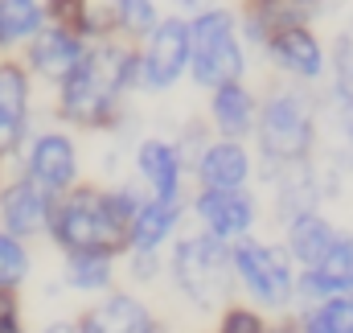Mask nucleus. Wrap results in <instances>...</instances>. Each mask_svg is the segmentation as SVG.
I'll use <instances>...</instances> for the list:
<instances>
[{
    "instance_id": "obj_21",
    "label": "nucleus",
    "mask_w": 353,
    "mask_h": 333,
    "mask_svg": "<svg viewBox=\"0 0 353 333\" xmlns=\"http://www.w3.org/2000/svg\"><path fill=\"white\" fill-rule=\"evenodd\" d=\"M304 333H353V296H325V305L304 317Z\"/></svg>"
},
{
    "instance_id": "obj_11",
    "label": "nucleus",
    "mask_w": 353,
    "mask_h": 333,
    "mask_svg": "<svg viewBox=\"0 0 353 333\" xmlns=\"http://www.w3.org/2000/svg\"><path fill=\"white\" fill-rule=\"evenodd\" d=\"M0 214H4L8 235H17V239L41 231L46 218H50L46 189H41L37 181H29V177H25V181H12V185L4 189V198H0Z\"/></svg>"
},
{
    "instance_id": "obj_14",
    "label": "nucleus",
    "mask_w": 353,
    "mask_h": 333,
    "mask_svg": "<svg viewBox=\"0 0 353 333\" xmlns=\"http://www.w3.org/2000/svg\"><path fill=\"white\" fill-rule=\"evenodd\" d=\"M251 173V161L243 153V144L234 140H222V144H210L197 161V177L205 189H239Z\"/></svg>"
},
{
    "instance_id": "obj_28",
    "label": "nucleus",
    "mask_w": 353,
    "mask_h": 333,
    "mask_svg": "<svg viewBox=\"0 0 353 333\" xmlns=\"http://www.w3.org/2000/svg\"><path fill=\"white\" fill-rule=\"evenodd\" d=\"M132 272H136V276H152V272H157V255H152V251H140L136 263H132Z\"/></svg>"
},
{
    "instance_id": "obj_13",
    "label": "nucleus",
    "mask_w": 353,
    "mask_h": 333,
    "mask_svg": "<svg viewBox=\"0 0 353 333\" xmlns=\"http://www.w3.org/2000/svg\"><path fill=\"white\" fill-rule=\"evenodd\" d=\"M83 333H152V317L136 296H107L99 309H90Z\"/></svg>"
},
{
    "instance_id": "obj_10",
    "label": "nucleus",
    "mask_w": 353,
    "mask_h": 333,
    "mask_svg": "<svg viewBox=\"0 0 353 333\" xmlns=\"http://www.w3.org/2000/svg\"><path fill=\"white\" fill-rule=\"evenodd\" d=\"M74 173H79V157H74L70 136L46 132V136L33 140V149H29V181H37L46 193H54V189L74 185Z\"/></svg>"
},
{
    "instance_id": "obj_7",
    "label": "nucleus",
    "mask_w": 353,
    "mask_h": 333,
    "mask_svg": "<svg viewBox=\"0 0 353 333\" xmlns=\"http://www.w3.org/2000/svg\"><path fill=\"white\" fill-rule=\"evenodd\" d=\"M189 66V25L185 21H157L148 33V54L140 62V79L152 91L173 86Z\"/></svg>"
},
{
    "instance_id": "obj_22",
    "label": "nucleus",
    "mask_w": 353,
    "mask_h": 333,
    "mask_svg": "<svg viewBox=\"0 0 353 333\" xmlns=\"http://www.w3.org/2000/svg\"><path fill=\"white\" fill-rule=\"evenodd\" d=\"M25 111H29V83H25V70H17L12 62L0 66V115L8 124H25Z\"/></svg>"
},
{
    "instance_id": "obj_31",
    "label": "nucleus",
    "mask_w": 353,
    "mask_h": 333,
    "mask_svg": "<svg viewBox=\"0 0 353 333\" xmlns=\"http://www.w3.org/2000/svg\"><path fill=\"white\" fill-rule=\"evenodd\" d=\"M279 333H292V330H279Z\"/></svg>"
},
{
    "instance_id": "obj_8",
    "label": "nucleus",
    "mask_w": 353,
    "mask_h": 333,
    "mask_svg": "<svg viewBox=\"0 0 353 333\" xmlns=\"http://www.w3.org/2000/svg\"><path fill=\"white\" fill-rule=\"evenodd\" d=\"M193 210L214 239H239L255 222V202L239 189H201Z\"/></svg>"
},
{
    "instance_id": "obj_18",
    "label": "nucleus",
    "mask_w": 353,
    "mask_h": 333,
    "mask_svg": "<svg viewBox=\"0 0 353 333\" xmlns=\"http://www.w3.org/2000/svg\"><path fill=\"white\" fill-rule=\"evenodd\" d=\"M333 227L321 218V214H312V210H300L296 218H292V231H288V251L300 259V263H316L325 251H329V243H333Z\"/></svg>"
},
{
    "instance_id": "obj_17",
    "label": "nucleus",
    "mask_w": 353,
    "mask_h": 333,
    "mask_svg": "<svg viewBox=\"0 0 353 333\" xmlns=\"http://www.w3.org/2000/svg\"><path fill=\"white\" fill-rule=\"evenodd\" d=\"M214 124L222 128V136H247L251 124H255V103H251V91L230 79V83L214 86Z\"/></svg>"
},
{
    "instance_id": "obj_5",
    "label": "nucleus",
    "mask_w": 353,
    "mask_h": 333,
    "mask_svg": "<svg viewBox=\"0 0 353 333\" xmlns=\"http://www.w3.org/2000/svg\"><path fill=\"white\" fill-rule=\"evenodd\" d=\"M173 280L181 284V292L193 301V305H210L226 292V251L222 239L214 235H193V239H181L173 251Z\"/></svg>"
},
{
    "instance_id": "obj_9",
    "label": "nucleus",
    "mask_w": 353,
    "mask_h": 333,
    "mask_svg": "<svg viewBox=\"0 0 353 333\" xmlns=\"http://www.w3.org/2000/svg\"><path fill=\"white\" fill-rule=\"evenodd\" d=\"M267 54L279 70L296 75V79H321L325 70V54L321 41L304 29V25H288V29H271L267 33Z\"/></svg>"
},
{
    "instance_id": "obj_24",
    "label": "nucleus",
    "mask_w": 353,
    "mask_h": 333,
    "mask_svg": "<svg viewBox=\"0 0 353 333\" xmlns=\"http://www.w3.org/2000/svg\"><path fill=\"white\" fill-rule=\"evenodd\" d=\"M25 272H29V255L21 247V239L17 235H0V292L21 284Z\"/></svg>"
},
{
    "instance_id": "obj_26",
    "label": "nucleus",
    "mask_w": 353,
    "mask_h": 333,
    "mask_svg": "<svg viewBox=\"0 0 353 333\" xmlns=\"http://www.w3.org/2000/svg\"><path fill=\"white\" fill-rule=\"evenodd\" d=\"M222 333H263V321H259L255 313H243V309H234V313H226Z\"/></svg>"
},
{
    "instance_id": "obj_30",
    "label": "nucleus",
    "mask_w": 353,
    "mask_h": 333,
    "mask_svg": "<svg viewBox=\"0 0 353 333\" xmlns=\"http://www.w3.org/2000/svg\"><path fill=\"white\" fill-rule=\"evenodd\" d=\"M176 4H185V8H201L205 0H176Z\"/></svg>"
},
{
    "instance_id": "obj_6",
    "label": "nucleus",
    "mask_w": 353,
    "mask_h": 333,
    "mask_svg": "<svg viewBox=\"0 0 353 333\" xmlns=\"http://www.w3.org/2000/svg\"><path fill=\"white\" fill-rule=\"evenodd\" d=\"M230 263L234 272L243 276V284L251 288V296H259L263 305H288L292 292H296V280H292V267L283 259V251H271L267 243L255 239H243L239 247L230 251Z\"/></svg>"
},
{
    "instance_id": "obj_3",
    "label": "nucleus",
    "mask_w": 353,
    "mask_h": 333,
    "mask_svg": "<svg viewBox=\"0 0 353 333\" xmlns=\"http://www.w3.org/2000/svg\"><path fill=\"white\" fill-rule=\"evenodd\" d=\"M247 66L243 46L234 37V17L222 8H201L189 25V70L197 86H218L239 79Z\"/></svg>"
},
{
    "instance_id": "obj_12",
    "label": "nucleus",
    "mask_w": 353,
    "mask_h": 333,
    "mask_svg": "<svg viewBox=\"0 0 353 333\" xmlns=\"http://www.w3.org/2000/svg\"><path fill=\"white\" fill-rule=\"evenodd\" d=\"M33 37H37V41H33V54H29V58H33V70H37V75H46V79H66V75L83 62V41H79L70 29H58V25H54V29H46V33L37 29Z\"/></svg>"
},
{
    "instance_id": "obj_4",
    "label": "nucleus",
    "mask_w": 353,
    "mask_h": 333,
    "mask_svg": "<svg viewBox=\"0 0 353 333\" xmlns=\"http://www.w3.org/2000/svg\"><path fill=\"white\" fill-rule=\"evenodd\" d=\"M259 144L271 165H300L312 153V115L300 95L267 99L259 115Z\"/></svg>"
},
{
    "instance_id": "obj_29",
    "label": "nucleus",
    "mask_w": 353,
    "mask_h": 333,
    "mask_svg": "<svg viewBox=\"0 0 353 333\" xmlns=\"http://www.w3.org/2000/svg\"><path fill=\"white\" fill-rule=\"evenodd\" d=\"M0 333H21V330H17V321H0Z\"/></svg>"
},
{
    "instance_id": "obj_15",
    "label": "nucleus",
    "mask_w": 353,
    "mask_h": 333,
    "mask_svg": "<svg viewBox=\"0 0 353 333\" xmlns=\"http://www.w3.org/2000/svg\"><path fill=\"white\" fill-rule=\"evenodd\" d=\"M136 165L148 177V185L157 189L161 202H176L181 193V153L165 140H144L136 153Z\"/></svg>"
},
{
    "instance_id": "obj_23",
    "label": "nucleus",
    "mask_w": 353,
    "mask_h": 333,
    "mask_svg": "<svg viewBox=\"0 0 353 333\" xmlns=\"http://www.w3.org/2000/svg\"><path fill=\"white\" fill-rule=\"evenodd\" d=\"M321 0H259V17L255 25L267 29H288V25H304L312 12H316Z\"/></svg>"
},
{
    "instance_id": "obj_2",
    "label": "nucleus",
    "mask_w": 353,
    "mask_h": 333,
    "mask_svg": "<svg viewBox=\"0 0 353 333\" xmlns=\"http://www.w3.org/2000/svg\"><path fill=\"white\" fill-rule=\"evenodd\" d=\"M132 58L123 50H99V54H83V62L62 79V111L79 124H103L115 95L128 83Z\"/></svg>"
},
{
    "instance_id": "obj_27",
    "label": "nucleus",
    "mask_w": 353,
    "mask_h": 333,
    "mask_svg": "<svg viewBox=\"0 0 353 333\" xmlns=\"http://www.w3.org/2000/svg\"><path fill=\"white\" fill-rule=\"evenodd\" d=\"M337 66H341V79L353 86V29L337 37Z\"/></svg>"
},
{
    "instance_id": "obj_20",
    "label": "nucleus",
    "mask_w": 353,
    "mask_h": 333,
    "mask_svg": "<svg viewBox=\"0 0 353 333\" xmlns=\"http://www.w3.org/2000/svg\"><path fill=\"white\" fill-rule=\"evenodd\" d=\"M66 284H70V288H83V292H103V288L111 284V263H107V255H94V251H70Z\"/></svg>"
},
{
    "instance_id": "obj_25",
    "label": "nucleus",
    "mask_w": 353,
    "mask_h": 333,
    "mask_svg": "<svg viewBox=\"0 0 353 333\" xmlns=\"http://www.w3.org/2000/svg\"><path fill=\"white\" fill-rule=\"evenodd\" d=\"M115 12H119V25H128L132 33H152L157 25L152 0H115Z\"/></svg>"
},
{
    "instance_id": "obj_16",
    "label": "nucleus",
    "mask_w": 353,
    "mask_h": 333,
    "mask_svg": "<svg viewBox=\"0 0 353 333\" xmlns=\"http://www.w3.org/2000/svg\"><path fill=\"white\" fill-rule=\"evenodd\" d=\"M176 202H144V206H136L132 210V218H128V239H132V247L136 251H157V243H165L169 235H173V222H176Z\"/></svg>"
},
{
    "instance_id": "obj_1",
    "label": "nucleus",
    "mask_w": 353,
    "mask_h": 333,
    "mask_svg": "<svg viewBox=\"0 0 353 333\" xmlns=\"http://www.w3.org/2000/svg\"><path fill=\"white\" fill-rule=\"evenodd\" d=\"M136 202L128 193H74L66 198V206L54 214V239L66 251H94V255H111L128 239V218H132Z\"/></svg>"
},
{
    "instance_id": "obj_19",
    "label": "nucleus",
    "mask_w": 353,
    "mask_h": 333,
    "mask_svg": "<svg viewBox=\"0 0 353 333\" xmlns=\"http://www.w3.org/2000/svg\"><path fill=\"white\" fill-rule=\"evenodd\" d=\"M41 29L37 0H0V41H25Z\"/></svg>"
}]
</instances>
